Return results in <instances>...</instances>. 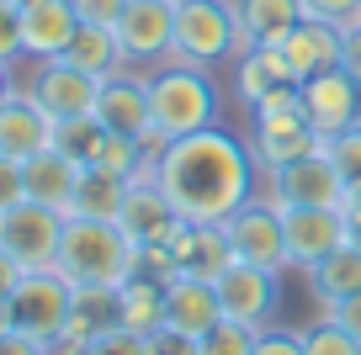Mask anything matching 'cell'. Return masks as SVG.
<instances>
[{
  "instance_id": "6da1fadb",
  "label": "cell",
  "mask_w": 361,
  "mask_h": 355,
  "mask_svg": "<svg viewBox=\"0 0 361 355\" xmlns=\"http://www.w3.org/2000/svg\"><path fill=\"white\" fill-rule=\"evenodd\" d=\"M149 175L170 197V207L186 223H224L250 201V180H255V154L239 144L228 127H202V133L170 138L154 154Z\"/></svg>"
},
{
  "instance_id": "7a4b0ae2",
  "label": "cell",
  "mask_w": 361,
  "mask_h": 355,
  "mask_svg": "<svg viewBox=\"0 0 361 355\" xmlns=\"http://www.w3.org/2000/svg\"><path fill=\"white\" fill-rule=\"evenodd\" d=\"M144 266V249L128 239L117 223L102 218H64V239H59V260L54 270L69 287H123L138 276Z\"/></svg>"
},
{
  "instance_id": "3957f363",
  "label": "cell",
  "mask_w": 361,
  "mask_h": 355,
  "mask_svg": "<svg viewBox=\"0 0 361 355\" xmlns=\"http://www.w3.org/2000/svg\"><path fill=\"white\" fill-rule=\"evenodd\" d=\"M213 123H218V85L207 80V69L176 58L149 75V133H144L149 154H159L170 138L202 133Z\"/></svg>"
},
{
  "instance_id": "277c9868",
  "label": "cell",
  "mask_w": 361,
  "mask_h": 355,
  "mask_svg": "<svg viewBox=\"0 0 361 355\" xmlns=\"http://www.w3.org/2000/svg\"><path fill=\"white\" fill-rule=\"evenodd\" d=\"M239 54V16L234 0H176V37H170V58L180 64H218V58Z\"/></svg>"
},
{
  "instance_id": "5b68a950",
  "label": "cell",
  "mask_w": 361,
  "mask_h": 355,
  "mask_svg": "<svg viewBox=\"0 0 361 355\" xmlns=\"http://www.w3.org/2000/svg\"><path fill=\"white\" fill-rule=\"evenodd\" d=\"M266 197L276 207H345L350 186L340 180L329 149H314V154L293 159V165L266 170Z\"/></svg>"
},
{
  "instance_id": "8992f818",
  "label": "cell",
  "mask_w": 361,
  "mask_h": 355,
  "mask_svg": "<svg viewBox=\"0 0 361 355\" xmlns=\"http://www.w3.org/2000/svg\"><path fill=\"white\" fill-rule=\"evenodd\" d=\"M59 239H64V212L43 207V201H16L0 212V249L22 270H54Z\"/></svg>"
},
{
  "instance_id": "52a82bcc",
  "label": "cell",
  "mask_w": 361,
  "mask_h": 355,
  "mask_svg": "<svg viewBox=\"0 0 361 355\" xmlns=\"http://www.w3.org/2000/svg\"><path fill=\"white\" fill-rule=\"evenodd\" d=\"M11 308H16V329H27L43 344H59L69 329V313H75V287L59 270H27L11 292Z\"/></svg>"
},
{
  "instance_id": "ba28073f",
  "label": "cell",
  "mask_w": 361,
  "mask_h": 355,
  "mask_svg": "<svg viewBox=\"0 0 361 355\" xmlns=\"http://www.w3.org/2000/svg\"><path fill=\"white\" fill-rule=\"evenodd\" d=\"M224 233H228V249L234 260L245 266H260V270H287V228H282V207L276 201H255L250 197L234 218H224Z\"/></svg>"
},
{
  "instance_id": "9c48e42d",
  "label": "cell",
  "mask_w": 361,
  "mask_h": 355,
  "mask_svg": "<svg viewBox=\"0 0 361 355\" xmlns=\"http://www.w3.org/2000/svg\"><path fill=\"white\" fill-rule=\"evenodd\" d=\"M96 90H102V80H90L85 69H75L69 58H43V64L32 69V80L22 85V96L43 111L48 123H64V117L96 111Z\"/></svg>"
},
{
  "instance_id": "30bf717a",
  "label": "cell",
  "mask_w": 361,
  "mask_h": 355,
  "mask_svg": "<svg viewBox=\"0 0 361 355\" xmlns=\"http://www.w3.org/2000/svg\"><path fill=\"white\" fill-rule=\"evenodd\" d=\"M298 111L308 117V127H314L319 138H335V133H345V127L361 123V85L340 64L324 69V75H308L303 85H298Z\"/></svg>"
},
{
  "instance_id": "8fae6325",
  "label": "cell",
  "mask_w": 361,
  "mask_h": 355,
  "mask_svg": "<svg viewBox=\"0 0 361 355\" xmlns=\"http://www.w3.org/2000/svg\"><path fill=\"white\" fill-rule=\"evenodd\" d=\"M282 228H287V266L298 270H314L329 249L350 239L340 207H282Z\"/></svg>"
},
{
  "instance_id": "7c38bea8",
  "label": "cell",
  "mask_w": 361,
  "mask_h": 355,
  "mask_svg": "<svg viewBox=\"0 0 361 355\" xmlns=\"http://www.w3.org/2000/svg\"><path fill=\"white\" fill-rule=\"evenodd\" d=\"M117 228H123L138 249H159L170 233L180 228V212L170 207V197L159 191V180L149 175V170L128 180V197H123V212H117Z\"/></svg>"
},
{
  "instance_id": "4fadbf2b",
  "label": "cell",
  "mask_w": 361,
  "mask_h": 355,
  "mask_svg": "<svg viewBox=\"0 0 361 355\" xmlns=\"http://www.w3.org/2000/svg\"><path fill=\"white\" fill-rule=\"evenodd\" d=\"M117 43H123L128 64H154L170 54V37H176V6L170 0H128L123 16L112 22Z\"/></svg>"
},
{
  "instance_id": "5bb4252c",
  "label": "cell",
  "mask_w": 361,
  "mask_h": 355,
  "mask_svg": "<svg viewBox=\"0 0 361 355\" xmlns=\"http://www.w3.org/2000/svg\"><path fill=\"white\" fill-rule=\"evenodd\" d=\"M213 292H218L224 318H239V323H250V329H266L271 313H276V270L234 260V266L213 281Z\"/></svg>"
},
{
  "instance_id": "9a60e30c",
  "label": "cell",
  "mask_w": 361,
  "mask_h": 355,
  "mask_svg": "<svg viewBox=\"0 0 361 355\" xmlns=\"http://www.w3.org/2000/svg\"><path fill=\"white\" fill-rule=\"evenodd\" d=\"M324 149V138L308 127L303 111H255V138H250V154H255L260 170H276V165H293V159Z\"/></svg>"
},
{
  "instance_id": "2e32d148",
  "label": "cell",
  "mask_w": 361,
  "mask_h": 355,
  "mask_svg": "<svg viewBox=\"0 0 361 355\" xmlns=\"http://www.w3.org/2000/svg\"><path fill=\"white\" fill-rule=\"evenodd\" d=\"M16 11H22V58H32V64L59 58L80 32L75 0H27Z\"/></svg>"
},
{
  "instance_id": "e0dca14e",
  "label": "cell",
  "mask_w": 361,
  "mask_h": 355,
  "mask_svg": "<svg viewBox=\"0 0 361 355\" xmlns=\"http://www.w3.org/2000/svg\"><path fill=\"white\" fill-rule=\"evenodd\" d=\"M276 54H282V69L303 85L308 75H324V69L340 64V27L335 22H319V16H303L287 37H276Z\"/></svg>"
},
{
  "instance_id": "ac0fdd59",
  "label": "cell",
  "mask_w": 361,
  "mask_h": 355,
  "mask_svg": "<svg viewBox=\"0 0 361 355\" xmlns=\"http://www.w3.org/2000/svg\"><path fill=\"white\" fill-rule=\"evenodd\" d=\"M165 255L176 260V270H192V276H207V281H218L234 266L224 223H186L180 218V228L165 239Z\"/></svg>"
},
{
  "instance_id": "d6986e66",
  "label": "cell",
  "mask_w": 361,
  "mask_h": 355,
  "mask_svg": "<svg viewBox=\"0 0 361 355\" xmlns=\"http://www.w3.org/2000/svg\"><path fill=\"white\" fill-rule=\"evenodd\" d=\"M96 117H102L106 133H128V138H144L149 133V75H117L102 80L96 90Z\"/></svg>"
},
{
  "instance_id": "ffe728a7",
  "label": "cell",
  "mask_w": 361,
  "mask_h": 355,
  "mask_svg": "<svg viewBox=\"0 0 361 355\" xmlns=\"http://www.w3.org/2000/svg\"><path fill=\"white\" fill-rule=\"evenodd\" d=\"M224 318V308H218V292L207 276H192V270H176V276L165 281V323L180 334H197L202 340L213 323Z\"/></svg>"
},
{
  "instance_id": "44dd1931",
  "label": "cell",
  "mask_w": 361,
  "mask_h": 355,
  "mask_svg": "<svg viewBox=\"0 0 361 355\" xmlns=\"http://www.w3.org/2000/svg\"><path fill=\"white\" fill-rule=\"evenodd\" d=\"M22 175H27V201H43V207L64 212L69 218V201H75V186L85 175V165H75L69 154H59L54 144L37 149L32 159H22Z\"/></svg>"
},
{
  "instance_id": "7402d4cb",
  "label": "cell",
  "mask_w": 361,
  "mask_h": 355,
  "mask_svg": "<svg viewBox=\"0 0 361 355\" xmlns=\"http://www.w3.org/2000/svg\"><path fill=\"white\" fill-rule=\"evenodd\" d=\"M234 16H239V54H250V48H271L276 37L293 32L303 22V0H234Z\"/></svg>"
},
{
  "instance_id": "603a6c76",
  "label": "cell",
  "mask_w": 361,
  "mask_h": 355,
  "mask_svg": "<svg viewBox=\"0 0 361 355\" xmlns=\"http://www.w3.org/2000/svg\"><path fill=\"white\" fill-rule=\"evenodd\" d=\"M48 144H54V123L16 90V96L0 106V154L6 159H32L37 149H48Z\"/></svg>"
},
{
  "instance_id": "cb8c5ba5",
  "label": "cell",
  "mask_w": 361,
  "mask_h": 355,
  "mask_svg": "<svg viewBox=\"0 0 361 355\" xmlns=\"http://www.w3.org/2000/svg\"><path fill=\"white\" fill-rule=\"evenodd\" d=\"M117 323H123L128 334H138V340L165 329V281L149 276V270H138L133 281H123V287H117Z\"/></svg>"
},
{
  "instance_id": "d4e9b609",
  "label": "cell",
  "mask_w": 361,
  "mask_h": 355,
  "mask_svg": "<svg viewBox=\"0 0 361 355\" xmlns=\"http://www.w3.org/2000/svg\"><path fill=\"white\" fill-rule=\"evenodd\" d=\"M308 281H314V297L324 302V308L356 297V292H361V244H350V239H345L340 249H329V255L308 270Z\"/></svg>"
},
{
  "instance_id": "484cf974",
  "label": "cell",
  "mask_w": 361,
  "mask_h": 355,
  "mask_svg": "<svg viewBox=\"0 0 361 355\" xmlns=\"http://www.w3.org/2000/svg\"><path fill=\"white\" fill-rule=\"evenodd\" d=\"M59 58H69L75 69H85L90 80H106V75H117V69L128 64V58H123V43H117V32H112V27H96V22H80L75 43H69Z\"/></svg>"
},
{
  "instance_id": "4316f807",
  "label": "cell",
  "mask_w": 361,
  "mask_h": 355,
  "mask_svg": "<svg viewBox=\"0 0 361 355\" xmlns=\"http://www.w3.org/2000/svg\"><path fill=\"white\" fill-rule=\"evenodd\" d=\"M123 197H128V180L123 175H106V170L90 165L75 186V201H69V218H102V223H117L123 212Z\"/></svg>"
},
{
  "instance_id": "83f0119b",
  "label": "cell",
  "mask_w": 361,
  "mask_h": 355,
  "mask_svg": "<svg viewBox=\"0 0 361 355\" xmlns=\"http://www.w3.org/2000/svg\"><path fill=\"white\" fill-rule=\"evenodd\" d=\"M234 80H239V96H245V106L255 111L260 101L271 96V90L287 85L293 75L282 69V54H276V48H250V54H239V75H234ZM293 85H298V80H293Z\"/></svg>"
},
{
  "instance_id": "f1b7e54d",
  "label": "cell",
  "mask_w": 361,
  "mask_h": 355,
  "mask_svg": "<svg viewBox=\"0 0 361 355\" xmlns=\"http://www.w3.org/2000/svg\"><path fill=\"white\" fill-rule=\"evenodd\" d=\"M102 144H106V127H102V117L96 111H85V117H64V123H54V149L59 154H69L75 165H96V154H102Z\"/></svg>"
},
{
  "instance_id": "f546056e",
  "label": "cell",
  "mask_w": 361,
  "mask_h": 355,
  "mask_svg": "<svg viewBox=\"0 0 361 355\" xmlns=\"http://www.w3.org/2000/svg\"><path fill=\"white\" fill-rule=\"evenodd\" d=\"M303 355H361V340L350 329H340V323L324 313L319 323L303 329Z\"/></svg>"
},
{
  "instance_id": "4dcf8cb0",
  "label": "cell",
  "mask_w": 361,
  "mask_h": 355,
  "mask_svg": "<svg viewBox=\"0 0 361 355\" xmlns=\"http://www.w3.org/2000/svg\"><path fill=\"white\" fill-rule=\"evenodd\" d=\"M255 334L260 329H250V323H239V318H218L213 329L202 334V355H255Z\"/></svg>"
},
{
  "instance_id": "1f68e13d",
  "label": "cell",
  "mask_w": 361,
  "mask_h": 355,
  "mask_svg": "<svg viewBox=\"0 0 361 355\" xmlns=\"http://www.w3.org/2000/svg\"><path fill=\"white\" fill-rule=\"evenodd\" d=\"M324 149H329V159H335L340 180H345L350 191H361V123L345 127V133H335V138H324Z\"/></svg>"
},
{
  "instance_id": "d6a6232c",
  "label": "cell",
  "mask_w": 361,
  "mask_h": 355,
  "mask_svg": "<svg viewBox=\"0 0 361 355\" xmlns=\"http://www.w3.org/2000/svg\"><path fill=\"white\" fill-rule=\"evenodd\" d=\"M144 355H202V340H197V334H180V329H154L144 340Z\"/></svg>"
},
{
  "instance_id": "836d02e7",
  "label": "cell",
  "mask_w": 361,
  "mask_h": 355,
  "mask_svg": "<svg viewBox=\"0 0 361 355\" xmlns=\"http://www.w3.org/2000/svg\"><path fill=\"white\" fill-rule=\"evenodd\" d=\"M85 355H144V340L128 334L123 323H112V329H102L96 340L85 344Z\"/></svg>"
},
{
  "instance_id": "e575fe53",
  "label": "cell",
  "mask_w": 361,
  "mask_h": 355,
  "mask_svg": "<svg viewBox=\"0 0 361 355\" xmlns=\"http://www.w3.org/2000/svg\"><path fill=\"white\" fill-rule=\"evenodd\" d=\"M16 58H22V11L11 0H0V64L11 69Z\"/></svg>"
},
{
  "instance_id": "d590c367",
  "label": "cell",
  "mask_w": 361,
  "mask_h": 355,
  "mask_svg": "<svg viewBox=\"0 0 361 355\" xmlns=\"http://www.w3.org/2000/svg\"><path fill=\"white\" fill-rule=\"evenodd\" d=\"M303 16H319V22L350 27L361 22V0H303Z\"/></svg>"
},
{
  "instance_id": "8d00e7d4",
  "label": "cell",
  "mask_w": 361,
  "mask_h": 355,
  "mask_svg": "<svg viewBox=\"0 0 361 355\" xmlns=\"http://www.w3.org/2000/svg\"><path fill=\"white\" fill-rule=\"evenodd\" d=\"M27 201V175H22V159H6L0 154V212Z\"/></svg>"
},
{
  "instance_id": "74e56055",
  "label": "cell",
  "mask_w": 361,
  "mask_h": 355,
  "mask_svg": "<svg viewBox=\"0 0 361 355\" xmlns=\"http://www.w3.org/2000/svg\"><path fill=\"white\" fill-rule=\"evenodd\" d=\"M255 355H303V334H293V329H260L255 334Z\"/></svg>"
},
{
  "instance_id": "f35d334b",
  "label": "cell",
  "mask_w": 361,
  "mask_h": 355,
  "mask_svg": "<svg viewBox=\"0 0 361 355\" xmlns=\"http://www.w3.org/2000/svg\"><path fill=\"white\" fill-rule=\"evenodd\" d=\"M340 69H345V75L361 85V22L340 27Z\"/></svg>"
},
{
  "instance_id": "ab89813d",
  "label": "cell",
  "mask_w": 361,
  "mask_h": 355,
  "mask_svg": "<svg viewBox=\"0 0 361 355\" xmlns=\"http://www.w3.org/2000/svg\"><path fill=\"white\" fill-rule=\"evenodd\" d=\"M123 6L128 0H75L80 22H96V27H112L117 16H123Z\"/></svg>"
},
{
  "instance_id": "60d3db41",
  "label": "cell",
  "mask_w": 361,
  "mask_h": 355,
  "mask_svg": "<svg viewBox=\"0 0 361 355\" xmlns=\"http://www.w3.org/2000/svg\"><path fill=\"white\" fill-rule=\"evenodd\" d=\"M0 355H54V344L32 340L27 329H6L0 334Z\"/></svg>"
},
{
  "instance_id": "b9f144b4",
  "label": "cell",
  "mask_w": 361,
  "mask_h": 355,
  "mask_svg": "<svg viewBox=\"0 0 361 355\" xmlns=\"http://www.w3.org/2000/svg\"><path fill=\"white\" fill-rule=\"evenodd\" d=\"M324 313L340 323V329H350L361 340V292H356V297H345V302H335V308H324Z\"/></svg>"
},
{
  "instance_id": "7bdbcfd3",
  "label": "cell",
  "mask_w": 361,
  "mask_h": 355,
  "mask_svg": "<svg viewBox=\"0 0 361 355\" xmlns=\"http://www.w3.org/2000/svg\"><path fill=\"white\" fill-rule=\"evenodd\" d=\"M22 276H27V270L16 266V260L6 255V249H0V292H16V281H22Z\"/></svg>"
},
{
  "instance_id": "ee69618b",
  "label": "cell",
  "mask_w": 361,
  "mask_h": 355,
  "mask_svg": "<svg viewBox=\"0 0 361 355\" xmlns=\"http://www.w3.org/2000/svg\"><path fill=\"white\" fill-rule=\"evenodd\" d=\"M16 329V308H11V292H0V334Z\"/></svg>"
},
{
  "instance_id": "f6af8a7d",
  "label": "cell",
  "mask_w": 361,
  "mask_h": 355,
  "mask_svg": "<svg viewBox=\"0 0 361 355\" xmlns=\"http://www.w3.org/2000/svg\"><path fill=\"white\" fill-rule=\"evenodd\" d=\"M11 96H16V85H11V69L0 64V106H6V101H11Z\"/></svg>"
},
{
  "instance_id": "bcb514c9",
  "label": "cell",
  "mask_w": 361,
  "mask_h": 355,
  "mask_svg": "<svg viewBox=\"0 0 361 355\" xmlns=\"http://www.w3.org/2000/svg\"><path fill=\"white\" fill-rule=\"evenodd\" d=\"M11 6H27V0H11Z\"/></svg>"
},
{
  "instance_id": "7dc6e473",
  "label": "cell",
  "mask_w": 361,
  "mask_h": 355,
  "mask_svg": "<svg viewBox=\"0 0 361 355\" xmlns=\"http://www.w3.org/2000/svg\"><path fill=\"white\" fill-rule=\"evenodd\" d=\"M170 6H176V0H170Z\"/></svg>"
}]
</instances>
